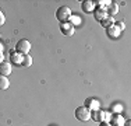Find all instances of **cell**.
<instances>
[{
    "label": "cell",
    "mask_w": 131,
    "mask_h": 126,
    "mask_svg": "<svg viewBox=\"0 0 131 126\" xmlns=\"http://www.w3.org/2000/svg\"><path fill=\"white\" fill-rule=\"evenodd\" d=\"M15 50L21 55H28V52L31 50V42L28 39H20L15 45Z\"/></svg>",
    "instance_id": "obj_3"
},
{
    "label": "cell",
    "mask_w": 131,
    "mask_h": 126,
    "mask_svg": "<svg viewBox=\"0 0 131 126\" xmlns=\"http://www.w3.org/2000/svg\"><path fill=\"white\" fill-rule=\"evenodd\" d=\"M8 87H10V81H8V78L6 77V76H0V90L4 91V90H7Z\"/></svg>",
    "instance_id": "obj_14"
},
{
    "label": "cell",
    "mask_w": 131,
    "mask_h": 126,
    "mask_svg": "<svg viewBox=\"0 0 131 126\" xmlns=\"http://www.w3.org/2000/svg\"><path fill=\"white\" fill-rule=\"evenodd\" d=\"M91 119L96 122H103V111H99V109L91 111Z\"/></svg>",
    "instance_id": "obj_13"
},
{
    "label": "cell",
    "mask_w": 131,
    "mask_h": 126,
    "mask_svg": "<svg viewBox=\"0 0 131 126\" xmlns=\"http://www.w3.org/2000/svg\"><path fill=\"white\" fill-rule=\"evenodd\" d=\"M23 58H24V55L18 53L17 50H13V52H10L11 63H14V65H23Z\"/></svg>",
    "instance_id": "obj_7"
},
{
    "label": "cell",
    "mask_w": 131,
    "mask_h": 126,
    "mask_svg": "<svg viewBox=\"0 0 131 126\" xmlns=\"http://www.w3.org/2000/svg\"><path fill=\"white\" fill-rule=\"evenodd\" d=\"M4 23H6V17H4V14L0 11V27H2V25L4 24Z\"/></svg>",
    "instance_id": "obj_21"
},
{
    "label": "cell",
    "mask_w": 131,
    "mask_h": 126,
    "mask_svg": "<svg viewBox=\"0 0 131 126\" xmlns=\"http://www.w3.org/2000/svg\"><path fill=\"white\" fill-rule=\"evenodd\" d=\"M71 15H73L71 8L67 7V6H61V7H59L57 11H56V18H57L61 24H63V23H68V20H70Z\"/></svg>",
    "instance_id": "obj_1"
},
{
    "label": "cell",
    "mask_w": 131,
    "mask_h": 126,
    "mask_svg": "<svg viewBox=\"0 0 131 126\" xmlns=\"http://www.w3.org/2000/svg\"><path fill=\"white\" fill-rule=\"evenodd\" d=\"M114 25H116V27H117L120 31H124V28H126V25H124L123 21H118V23H114Z\"/></svg>",
    "instance_id": "obj_19"
},
{
    "label": "cell",
    "mask_w": 131,
    "mask_h": 126,
    "mask_svg": "<svg viewBox=\"0 0 131 126\" xmlns=\"http://www.w3.org/2000/svg\"><path fill=\"white\" fill-rule=\"evenodd\" d=\"M123 126H131L130 121H126V122H124V125H123Z\"/></svg>",
    "instance_id": "obj_23"
},
{
    "label": "cell",
    "mask_w": 131,
    "mask_h": 126,
    "mask_svg": "<svg viewBox=\"0 0 131 126\" xmlns=\"http://www.w3.org/2000/svg\"><path fill=\"white\" fill-rule=\"evenodd\" d=\"M60 31H61V34L66 35V37H73L75 28H74L70 23H63V24L60 25Z\"/></svg>",
    "instance_id": "obj_4"
},
{
    "label": "cell",
    "mask_w": 131,
    "mask_h": 126,
    "mask_svg": "<svg viewBox=\"0 0 131 126\" xmlns=\"http://www.w3.org/2000/svg\"><path fill=\"white\" fill-rule=\"evenodd\" d=\"M106 17H109L107 15V13H106V8H103V7H98L95 10V18L98 21H103Z\"/></svg>",
    "instance_id": "obj_9"
},
{
    "label": "cell",
    "mask_w": 131,
    "mask_h": 126,
    "mask_svg": "<svg viewBox=\"0 0 131 126\" xmlns=\"http://www.w3.org/2000/svg\"><path fill=\"white\" fill-rule=\"evenodd\" d=\"M101 23H102V25H103L105 28H109L110 25L114 24V21H113V18H112V17H106L103 21H101Z\"/></svg>",
    "instance_id": "obj_17"
},
{
    "label": "cell",
    "mask_w": 131,
    "mask_h": 126,
    "mask_svg": "<svg viewBox=\"0 0 131 126\" xmlns=\"http://www.w3.org/2000/svg\"><path fill=\"white\" fill-rule=\"evenodd\" d=\"M85 104H86V108L89 109V111H96V109H99V106H101V102H99L98 100H95V98H88L85 101Z\"/></svg>",
    "instance_id": "obj_5"
},
{
    "label": "cell",
    "mask_w": 131,
    "mask_h": 126,
    "mask_svg": "<svg viewBox=\"0 0 131 126\" xmlns=\"http://www.w3.org/2000/svg\"><path fill=\"white\" fill-rule=\"evenodd\" d=\"M95 6H96L95 2H92V0H85V2L82 3V10L85 13L93 11V10H95Z\"/></svg>",
    "instance_id": "obj_11"
},
{
    "label": "cell",
    "mask_w": 131,
    "mask_h": 126,
    "mask_svg": "<svg viewBox=\"0 0 131 126\" xmlns=\"http://www.w3.org/2000/svg\"><path fill=\"white\" fill-rule=\"evenodd\" d=\"M31 65H32V58H31L29 55H24V58H23V66H24V67H29Z\"/></svg>",
    "instance_id": "obj_16"
},
{
    "label": "cell",
    "mask_w": 131,
    "mask_h": 126,
    "mask_svg": "<svg viewBox=\"0 0 131 126\" xmlns=\"http://www.w3.org/2000/svg\"><path fill=\"white\" fill-rule=\"evenodd\" d=\"M110 121H112V123H113V126H123L124 122H126L123 118V115H120V113H114L110 118Z\"/></svg>",
    "instance_id": "obj_10"
},
{
    "label": "cell",
    "mask_w": 131,
    "mask_h": 126,
    "mask_svg": "<svg viewBox=\"0 0 131 126\" xmlns=\"http://www.w3.org/2000/svg\"><path fill=\"white\" fill-rule=\"evenodd\" d=\"M112 112L113 113L123 112V105H121V104H114V105H112Z\"/></svg>",
    "instance_id": "obj_18"
},
{
    "label": "cell",
    "mask_w": 131,
    "mask_h": 126,
    "mask_svg": "<svg viewBox=\"0 0 131 126\" xmlns=\"http://www.w3.org/2000/svg\"><path fill=\"white\" fill-rule=\"evenodd\" d=\"M10 73H11V63L6 62V60L3 63H0V76H6L7 77Z\"/></svg>",
    "instance_id": "obj_6"
},
{
    "label": "cell",
    "mask_w": 131,
    "mask_h": 126,
    "mask_svg": "<svg viewBox=\"0 0 131 126\" xmlns=\"http://www.w3.org/2000/svg\"><path fill=\"white\" fill-rule=\"evenodd\" d=\"M0 53H3V45L0 43Z\"/></svg>",
    "instance_id": "obj_24"
},
{
    "label": "cell",
    "mask_w": 131,
    "mask_h": 126,
    "mask_svg": "<svg viewBox=\"0 0 131 126\" xmlns=\"http://www.w3.org/2000/svg\"><path fill=\"white\" fill-rule=\"evenodd\" d=\"M106 32H107V35L110 37V38H118V37H120L121 31L113 24V25H110L109 28H106Z\"/></svg>",
    "instance_id": "obj_8"
},
{
    "label": "cell",
    "mask_w": 131,
    "mask_h": 126,
    "mask_svg": "<svg viewBox=\"0 0 131 126\" xmlns=\"http://www.w3.org/2000/svg\"><path fill=\"white\" fill-rule=\"evenodd\" d=\"M118 11V6L116 4V3H110V4L106 7V13H107L109 17H112V15H116Z\"/></svg>",
    "instance_id": "obj_12"
},
{
    "label": "cell",
    "mask_w": 131,
    "mask_h": 126,
    "mask_svg": "<svg viewBox=\"0 0 131 126\" xmlns=\"http://www.w3.org/2000/svg\"><path fill=\"white\" fill-rule=\"evenodd\" d=\"M75 118L81 122H86L91 119V111L86 106H78L75 109Z\"/></svg>",
    "instance_id": "obj_2"
},
{
    "label": "cell",
    "mask_w": 131,
    "mask_h": 126,
    "mask_svg": "<svg viewBox=\"0 0 131 126\" xmlns=\"http://www.w3.org/2000/svg\"><path fill=\"white\" fill-rule=\"evenodd\" d=\"M0 37H2V35H0Z\"/></svg>",
    "instance_id": "obj_25"
},
{
    "label": "cell",
    "mask_w": 131,
    "mask_h": 126,
    "mask_svg": "<svg viewBox=\"0 0 131 126\" xmlns=\"http://www.w3.org/2000/svg\"><path fill=\"white\" fill-rule=\"evenodd\" d=\"M4 62V56H3V53H0V63Z\"/></svg>",
    "instance_id": "obj_22"
},
{
    "label": "cell",
    "mask_w": 131,
    "mask_h": 126,
    "mask_svg": "<svg viewBox=\"0 0 131 126\" xmlns=\"http://www.w3.org/2000/svg\"><path fill=\"white\" fill-rule=\"evenodd\" d=\"M110 118H112V115H110V113L103 111V122H109V121H110Z\"/></svg>",
    "instance_id": "obj_20"
},
{
    "label": "cell",
    "mask_w": 131,
    "mask_h": 126,
    "mask_svg": "<svg viewBox=\"0 0 131 126\" xmlns=\"http://www.w3.org/2000/svg\"><path fill=\"white\" fill-rule=\"evenodd\" d=\"M68 23H70L74 28H75L77 25H81V17H78V15H75V14H73V15L70 17V20H68Z\"/></svg>",
    "instance_id": "obj_15"
}]
</instances>
